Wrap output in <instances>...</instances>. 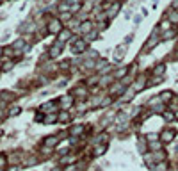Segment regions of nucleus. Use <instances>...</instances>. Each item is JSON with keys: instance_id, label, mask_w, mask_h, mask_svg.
Instances as JSON below:
<instances>
[{"instance_id": "1", "label": "nucleus", "mask_w": 178, "mask_h": 171, "mask_svg": "<svg viewBox=\"0 0 178 171\" xmlns=\"http://www.w3.org/2000/svg\"><path fill=\"white\" fill-rule=\"evenodd\" d=\"M71 96H73L75 100L78 102H84L87 96H89V87L84 86V84H80V86H75V89L71 91Z\"/></svg>"}, {"instance_id": "2", "label": "nucleus", "mask_w": 178, "mask_h": 171, "mask_svg": "<svg viewBox=\"0 0 178 171\" xmlns=\"http://www.w3.org/2000/svg\"><path fill=\"white\" fill-rule=\"evenodd\" d=\"M107 89H109V96H112V98L118 96V98H119V96H123V93L126 91V86L121 80H118V82H114L111 87H107Z\"/></svg>"}, {"instance_id": "3", "label": "nucleus", "mask_w": 178, "mask_h": 171, "mask_svg": "<svg viewBox=\"0 0 178 171\" xmlns=\"http://www.w3.org/2000/svg\"><path fill=\"white\" fill-rule=\"evenodd\" d=\"M175 136H176V130L175 128H164V130H160L158 134V137H160V143L162 144H169V143L175 141Z\"/></svg>"}, {"instance_id": "4", "label": "nucleus", "mask_w": 178, "mask_h": 171, "mask_svg": "<svg viewBox=\"0 0 178 171\" xmlns=\"http://www.w3.org/2000/svg\"><path fill=\"white\" fill-rule=\"evenodd\" d=\"M63 30V21L59 18H50L48 20V32L50 34H59Z\"/></svg>"}, {"instance_id": "5", "label": "nucleus", "mask_w": 178, "mask_h": 171, "mask_svg": "<svg viewBox=\"0 0 178 171\" xmlns=\"http://www.w3.org/2000/svg\"><path fill=\"white\" fill-rule=\"evenodd\" d=\"M144 87H148V80L144 75H139L137 79H134V82H132V89L136 91V93H139V91H143Z\"/></svg>"}, {"instance_id": "6", "label": "nucleus", "mask_w": 178, "mask_h": 171, "mask_svg": "<svg viewBox=\"0 0 178 171\" xmlns=\"http://www.w3.org/2000/svg\"><path fill=\"white\" fill-rule=\"evenodd\" d=\"M71 43H73V46H71L73 54H82V52L87 50V41L85 39H71Z\"/></svg>"}, {"instance_id": "7", "label": "nucleus", "mask_w": 178, "mask_h": 171, "mask_svg": "<svg viewBox=\"0 0 178 171\" xmlns=\"http://www.w3.org/2000/svg\"><path fill=\"white\" fill-rule=\"evenodd\" d=\"M112 84H114V75H104V77H100L98 87L104 89V87H111Z\"/></svg>"}, {"instance_id": "8", "label": "nucleus", "mask_w": 178, "mask_h": 171, "mask_svg": "<svg viewBox=\"0 0 178 171\" xmlns=\"http://www.w3.org/2000/svg\"><path fill=\"white\" fill-rule=\"evenodd\" d=\"M63 48H64V43L55 41V45L48 50V57H59V55H61V52H63Z\"/></svg>"}, {"instance_id": "9", "label": "nucleus", "mask_w": 178, "mask_h": 171, "mask_svg": "<svg viewBox=\"0 0 178 171\" xmlns=\"http://www.w3.org/2000/svg\"><path fill=\"white\" fill-rule=\"evenodd\" d=\"M93 27H94V23H93V21L85 20V21H82V23L78 25V32H80V34H89L91 30H94Z\"/></svg>"}, {"instance_id": "10", "label": "nucleus", "mask_w": 178, "mask_h": 171, "mask_svg": "<svg viewBox=\"0 0 178 171\" xmlns=\"http://www.w3.org/2000/svg\"><path fill=\"white\" fill-rule=\"evenodd\" d=\"M158 41H160V38H158V32L157 30H155V32H153V34H151V38H150V39H148V45L146 46H144V50H151V48H155V46H157V43Z\"/></svg>"}, {"instance_id": "11", "label": "nucleus", "mask_w": 178, "mask_h": 171, "mask_svg": "<svg viewBox=\"0 0 178 171\" xmlns=\"http://www.w3.org/2000/svg\"><path fill=\"white\" fill-rule=\"evenodd\" d=\"M75 105V100H73V96H64V98H61V107H63V111H68V109H71Z\"/></svg>"}, {"instance_id": "12", "label": "nucleus", "mask_w": 178, "mask_h": 171, "mask_svg": "<svg viewBox=\"0 0 178 171\" xmlns=\"http://www.w3.org/2000/svg\"><path fill=\"white\" fill-rule=\"evenodd\" d=\"M112 121H116L114 112H107L105 116H102V118H100V125H102V127H109Z\"/></svg>"}, {"instance_id": "13", "label": "nucleus", "mask_w": 178, "mask_h": 171, "mask_svg": "<svg viewBox=\"0 0 178 171\" xmlns=\"http://www.w3.org/2000/svg\"><path fill=\"white\" fill-rule=\"evenodd\" d=\"M105 150H107V143H98V144H94L93 157H100V155H104Z\"/></svg>"}, {"instance_id": "14", "label": "nucleus", "mask_w": 178, "mask_h": 171, "mask_svg": "<svg viewBox=\"0 0 178 171\" xmlns=\"http://www.w3.org/2000/svg\"><path fill=\"white\" fill-rule=\"evenodd\" d=\"M160 100L164 102V103H171L173 102V98H175V95H173V91H169V89H166V91H162L160 95Z\"/></svg>"}, {"instance_id": "15", "label": "nucleus", "mask_w": 178, "mask_h": 171, "mask_svg": "<svg viewBox=\"0 0 178 171\" xmlns=\"http://www.w3.org/2000/svg\"><path fill=\"white\" fill-rule=\"evenodd\" d=\"M57 143H59V137H57V136H50V137H46V139L43 141V146L55 148V146H57Z\"/></svg>"}, {"instance_id": "16", "label": "nucleus", "mask_w": 178, "mask_h": 171, "mask_svg": "<svg viewBox=\"0 0 178 171\" xmlns=\"http://www.w3.org/2000/svg\"><path fill=\"white\" fill-rule=\"evenodd\" d=\"M84 132H85V127H82V125H73V127L70 128V136L78 137V136H82Z\"/></svg>"}, {"instance_id": "17", "label": "nucleus", "mask_w": 178, "mask_h": 171, "mask_svg": "<svg viewBox=\"0 0 178 171\" xmlns=\"http://www.w3.org/2000/svg\"><path fill=\"white\" fill-rule=\"evenodd\" d=\"M119 7H121V6H119V2H114V4H111V7L105 11V13H107V16H109V18H114L116 13L119 11Z\"/></svg>"}, {"instance_id": "18", "label": "nucleus", "mask_w": 178, "mask_h": 171, "mask_svg": "<svg viewBox=\"0 0 178 171\" xmlns=\"http://www.w3.org/2000/svg\"><path fill=\"white\" fill-rule=\"evenodd\" d=\"M128 71H130V68H126V66H123V68H119V70H116V73H114V79H118V80L125 79L126 75H128Z\"/></svg>"}, {"instance_id": "19", "label": "nucleus", "mask_w": 178, "mask_h": 171, "mask_svg": "<svg viewBox=\"0 0 178 171\" xmlns=\"http://www.w3.org/2000/svg\"><path fill=\"white\" fill-rule=\"evenodd\" d=\"M126 54V45L123 43L119 48H116V52H114V57H116V61H121L123 59V55Z\"/></svg>"}, {"instance_id": "20", "label": "nucleus", "mask_w": 178, "mask_h": 171, "mask_svg": "<svg viewBox=\"0 0 178 171\" xmlns=\"http://www.w3.org/2000/svg\"><path fill=\"white\" fill-rule=\"evenodd\" d=\"M148 150H150V151H160V150H164V144H162L160 141L148 143Z\"/></svg>"}, {"instance_id": "21", "label": "nucleus", "mask_w": 178, "mask_h": 171, "mask_svg": "<svg viewBox=\"0 0 178 171\" xmlns=\"http://www.w3.org/2000/svg\"><path fill=\"white\" fill-rule=\"evenodd\" d=\"M41 111H45L46 114H48V112H55V111H57V103H53V102H48V103L41 105Z\"/></svg>"}, {"instance_id": "22", "label": "nucleus", "mask_w": 178, "mask_h": 171, "mask_svg": "<svg viewBox=\"0 0 178 171\" xmlns=\"http://www.w3.org/2000/svg\"><path fill=\"white\" fill-rule=\"evenodd\" d=\"M45 123H55V121H59V114L57 112H48L45 118H43Z\"/></svg>"}, {"instance_id": "23", "label": "nucleus", "mask_w": 178, "mask_h": 171, "mask_svg": "<svg viewBox=\"0 0 178 171\" xmlns=\"http://www.w3.org/2000/svg\"><path fill=\"white\" fill-rule=\"evenodd\" d=\"M77 159H78V157H77V155H73V153H66V157H64L63 161H61V164H64V166L68 164V166H70V164L77 162Z\"/></svg>"}, {"instance_id": "24", "label": "nucleus", "mask_w": 178, "mask_h": 171, "mask_svg": "<svg viewBox=\"0 0 178 171\" xmlns=\"http://www.w3.org/2000/svg\"><path fill=\"white\" fill-rule=\"evenodd\" d=\"M68 39H71V32H70L68 29H63L61 32H59V39H57V41L64 43V41H68Z\"/></svg>"}, {"instance_id": "25", "label": "nucleus", "mask_w": 178, "mask_h": 171, "mask_svg": "<svg viewBox=\"0 0 178 171\" xmlns=\"http://www.w3.org/2000/svg\"><path fill=\"white\" fill-rule=\"evenodd\" d=\"M164 71H166V66L164 64H157L153 70H151V75H157V77H162L164 75Z\"/></svg>"}, {"instance_id": "26", "label": "nucleus", "mask_w": 178, "mask_h": 171, "mask_svg": "<svg viewBox=\"0 0 178 171\" xmlns=\"http://www.w3.org/2000/svg\"><path fill=\"white\" fill-rule=\"evenodd\" d=\"M175 32H176L175 29H168L164 34H162V36H160V39H162V41H168V39H171V38H175Z\"/></svg>"}, {"instance_id": "27", "label": "nucleus", "mask_w": 178, "mask_h": 171, "mask_svg": "<svg viewBox=\"0 0 178 171\" xmlns=\"http://www.w3.org/2000/svg\"><path fill=\"white\" fill-rule=\"evenodd\" d=\"M168 20L171 21V23H176V25H178V11L176 9L169 11V13H168Z\"/></svg>"}, {"instance_id": "28", "label": "nucleus", "mask_w": 178, "mask_h": 171, "mask_svg": "<svg viewBox=\"0 0 178 171\" xmlns=\"http://www.w3.org/2000/svg\"><path fill=\"white\" fill-rule=\"evenodd\" d=\"M70 120H71V116H70V112L68 111H63L61 114H59V121H61V123H68Z\"/></svg>"}, {"instance_id": "29", "label": "nucleus", "mask_w": 178, "mask_h": 171, "mask_svg": "<svg viewBox=\"0 0 178 171\" xmlns=\"http://www.w3.org/2000/svg\"><path fill=\"white\" fill-rule=\"evenodd\" d=\"M162 82V77H157V75H153L150 80H148V87H151V86H157V84H160Z\"/></svg>"}, {"instance_id": "30", "label": "nucleus", "mask_w": 178, "mask_h": 171, "mask_svg": "<svg viewBox=\"0 0 178 171\" xmlns=\"http://www.w3.org/2000/svg\"><path fill=\"white\" fill-rule=\"evenodd\" d=\"M96 38H98V30L94 29V30H91V32H89V34H85V38H84V39L87 41V43H89V41L96 39Z\"/></svg>"}, {"instance_id": "31", "label": "nucleus", "mask_w": 178, "mask_h": 171, "mask_svg": "<svg viewBox=\"0 0 178 171\" xmlns=\"http://www.w3.org/2000/svg\"><path fill=\"white\" fill-rule=\"evenodd\" d=\"M144 137H146V141H148V143H155V141H160V137H158V134H146Z\"/></svg>"}, {"instance_id": "32", "label": "nucleus", "mask_w": 178, "mask_h": 171, "mask_svg": "<svg viewBox=\"0 0 178 171\" xmlns=\"http://www.w3.org/2000/svg\"><path fill=\"white\" fill-rule=\"evenodd\" d=\"M21 32H27V30H34V23H31V21H27V23H23L20 27Z\"/></svg>"}, {"instance_id": "33", "label": "nucleus", "mask_w": 178, "mask_h": 171, "mask_svg": "<svg viewBox=\"0 0 178 171\" xmlns=\"http://www.w3.org/2000/svg\"><path fill=\"white\" fill-rule=\"evenodd\" d=\"M162 116H164V120H166V121H173V120H175V114H173L171 111H166Z\"/></svg>"}, {"instance_id": "34", "label": "nucleus", "mask_w": 178, "mask_h": 171, "mask_svg": "<svg viewBox=\"0 0 178 171\" xmlns=\"http://www.w3.org/2000/svg\"><path fill=\"white\" fill-rule=\"evenodd\" d=\"M87 55H89V59L98 61V52L96 50H87Z\"/></svg>"}, {"instance_id": "35", "label": "nucleus", "mask_w": 178, "mask_h": 171, "mask_svg": "<svg viewBox=\"0 0 178 171\" xmlns=\"http://www.w3.org/2000/svg\"><path fill=\"white\" fill-rule=\"evenodd\" d=\"M121 82H123V84H130V82H134V77H132V75H130V73H128V75H126L125 79H121Z\"/></svg>"}, {"instance_id": "36", "label": "nucleus", "mask_w": 178, "mask_h": 171, "mask_svg": "<svg viewBox=\"0 0 178 171\" xmlns=\"http://www.w3.org/2000/svg\"><path fill=\"white\" fill-rule=\"evenodd\" d=\"M70 18H71V13H63L59 20H61V21H64V20H70Z\"/></svg>"}, {"instance_id": "37", "label": "nucleus", "mask_w": 178, "mask_h": 171, "mask_svg": "<svg viewBox=\"0 0 178 171\" xmlns=\"http://www.w3.org/2000/svg\"><path fill=\"white\" fill-rule=\"evenodd\" d=\"M5 164H7V159H5L4 155H0V169H2V168H4Z\"/></svg>"}, {"instance_id": "38", "label": "nucleus", "mask_w": 178, "mask_h": 171, "mask_svg": "<svg viewBox=\"0 0 178 171\" xmlns=\"http://www.w3.org/2000/svg\"><path fill=\"white\" fill-rule=\"evenodd\" d=\"M18 112H20V107H14V109H11V116H16V114H18Z\"/></svg>"}, {"instance_id": "39", "label": "nucleus", "mask_w": 178, "mask_h": 171, "mask_svg": "<svg viewBox=\"0 0 178 171\" xmlns=\"http://www.w3.org/2000/svg\"><path fill=\"white\" fill-rule=\"evenodd\" d=\"M11 68H13V62H5L4 64V70H11Z\"/></svg>"}, {"instance_id": "40", "label": "nucleus", "mask_w": 178, "mask_h": 171, "mask_svg": "<svg viewBox=\"0 0 178 171\" xmlns=\"http://www.w3.org/2000/svg\"><path fill=\"white\" fill-rule=\"evenodd\" d=\"M4 54H5V55H13V48H5Z\"/></svg>"}, {"instance_id": "41", "label": "nucleus", "mask_w": 178, "mask_h": 171, "mask_svg": "<svg viewBox=\"0 0 178 171\" xmlns=\"http://www.w3.org/2000/svg\"><path fill=\"white\" fill-rule=\"evenodd\" d=\"M173 59H178V50H176V52H173Z\"/></svg>"}, {"instance_id": "42", "label": "nucleus", "mask_w": 178, "mask_h": 171, "mask_svg": "<svg viewBox=\"0 0 178 171\" xmlns=\"http://www.w3.org/2000/svg\"><path fill=\"white\" fill-rule=\"evenodd\" d=\"M2 54H4V50H2V48H0V55H2Z\"/></svg>"}, {"instance_id": "43", "label": "nucleus", "mask_w": 178, "mask_h": 171, "mask_svg": "<svg viewBox=\"0 0 178 171\" xmlns=\"http://www.w3.org/2000/svg\"><path fill=\"white\" fill-rule=\"evenodd\" d=\"M52 171H61V169H57V168H55V169H52Z\"/></svg>"}, {"instance_id": "44", "label": "nucleus", "mask_w": 178, "mask_h": 171, "mask_svg": "<svg viewBox=\"0 0 178 171\" xmlns=\"http://www.w3.org/2000/svg\"><path fill=\"white\" fill-rule=\"evenodd\" d=\"M0 171H2V169H0Z\"/></svg>"}, {"instance_id": "45", "label": "nucleus", "mask_w": 178, "mask_h": 171, "mask_svg": "<svg viewBox=\"0 0 178 171\" xmlns=\"http://www.w3.org/2000/svg\"><path fill=\"white\" fill-rule=\"evenodd\" d=\"M169 171H171V169H169Z\"/></svg>"}, {"instance_id": "46", "label": "nucleus", "mask_w": 178, "mask_h": 171, "mask_svg": "<svg viewBox=\"0 0 178 171\" xmlns=\"http://www.w3.org/2000/svg\"><path fill=\"white\" fill-rule=\"evenodd\" d=\"M176 11H178V9H176Z\"/></svg>"}]
</instances>
